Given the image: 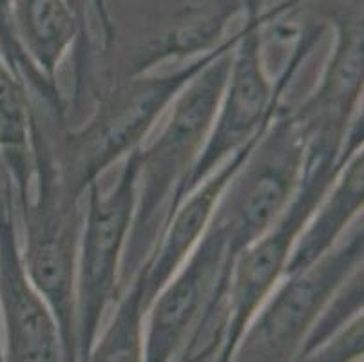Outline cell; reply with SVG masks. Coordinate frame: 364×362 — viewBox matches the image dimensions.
Masks as SVG:
<instances>
[{"mask_svg":"<svg viewBox=\"0 0 364 362\" xmlns=\"http://www.w3.org/2000/svg\"><path fill=\"white\" fill-rule=\"evenodd\" d=\"M232 49L181 89L156 138L140 147L136 208L122 261V292L151 255L164 228L168 201L207 142L227 84Z\"/></svg>","mask_w":364,"mask_h":362,"instance_id":"cell-1","label":"cell"},{"mask_svg":"<svg viewBox=\"0 0 364 362\" xmlns=\"http://www.w3.org/2000/svg\"><path fill=\"white\" fill-rule=\"evenodd\" d=\"M29 183L35 187L36 196H31L26 185L15 188L24 225L22 261L33 287L48 303L58 324L65 362H78L75 288L84 215L78 211V198L58 176L51 149L33 105L29 116Z\"/></svg>","mask_w":364,"mask_h":362,"instance_id":"cell-2","label":"cell"},{"mask_svg":"<svg viewBox=\"0 0 364 362\" xmlns=\"http://www.w3.org/2000/svg\"><path fill=\"white\" fill-rule=\"evenodd\" d=\"M279 15L281 11H276L247 18L240 40L232 49L227 84L207 142L180 187L172 194L165 221L198 185L203 183L208 176L218 171L245 144L270 127L281 109V95L284 87L290 84L299 65L321 38V31L304 35L284 71L274 84L264 69L261 28L264 22H270Z\"/></svg>","mask_w":364,"mask_h":362,"instance_id":"cell-3","label":"cell"},{"mask_svg":"<svg viewBox=\"0 0 364 362\" xmlns=\"http://www.w3.org/2000/svg\"><path fill=\"white\" fill-rule=\"evenodd\" d=\"M140 147L124 158L117 181L104 191L100 179L85 191L75 288V330L78 362H87L109 307L122 295L125 245L136 208Z\"/></svg>","mask_w":364,"mask_h":362,"instance_id":"cell-4","label":"cell"},{"mask_svg":"<svg viewBox=\"0 0 364 362\" xmlns=\"http://www.w3.org/2000/svg\"><path fill=\"white\" fill-rule=\"evenodd\" d=\"M312 134V125L296 111L281 107L247 161L230 179L214 212L227 234L230 263L289 207L301 181Z\"/></svg>","mask_w":364,"mask_h":362,"instance_id":"cell-5","label":"cell"},{"mask_svg":"<svg viewBox=\"0 0 364 362\" xmlns=\"http://www.w3.org/2000/svg\"><path fill=\"white\" fill-rule=\"evenodd\" d=\"M363 215L312 267L284 275L240 337L230 362H290L336 292L363 268Z\"/></svg>","mask_w":364,"mask_h":362,"instance_id":"cell-6","label":"cell"},{"mask_svg":"<svg viewBox=\"0 0 364 362\" xmlns=\"http://www.w3.org/2000/svg\"><path fill=\"white\" fill-rule=\"evenodd\" d=\"M240 36L241 31L223 44L203 53L200 58L188 62L185 68L158 78L138 80L127 91L114 96L111 105L98 115L97 122H92L87 131L73 138L75 169L68 181L73 194L78 198L84 196L89 185L98 181L112 164L141 147V139L149 129L174 102L181 89L218 56L230 51Z\"/></svg>","mask_w":364,"mask_h":362,"instance_id":"cell-7","label":"cell"},{"mask_svg":"<svg viewBox=\"0 0 364 362\" xmlns=\"http://www.w3.org/2000/svg\"><path fill=\"white\" fill-rule=\"evenodd\" d=\"M16 191L0 156V323L4 362H65L60 330L22 261Z\"/></svg>","mask_w":364,"mask_h":362,"instance_id":"cell-8","label":"cell"},{"mask_svg":"<svg viewBox=\"0 0 364 362\" xmlns=\"http://www.w3.org/2000/svg\"><path fill=\"white\" fill-rule=\"evenodd\" d=\"M227 263V234L213 218L194 250L152 299L145 315L149 321L141 362L172 361L188 331L196 328Z\"/></svg>","mask_w":364,"mask_h":362,"instance_id":"cell-9","label":"cell"},{"mask_svg":"<svg viewBox=\"0 0 364 362\" xmlns=\"http://www.w3.org/2000/svg\"><path fill=\"white\" fill-rule=\"evenodd\" d=\"M263 134L264 132L257 134L248 144H245L236 154L230 156L218 171H214L205 179L203 183L198 185L165 221L156 245L144 263L145 299L149 307L158 292L168 283V279L176 274L188 254L194 250L198 241L203 238L205 230L213 221L225 188L230 183L234 174L240 171L241 165L247 161Z\"/></svg>","mask_w":364,"mask_h":362,"instance_id":"cell-10","label":"cell"},{"mask_svg":"<svg viewBox=\"0 0 364 362\" xmlns=\"http://www.w3.org/2000/svg\"><path fill=\"white\" fill-rule=\"evenodd\" d=\"M363 24L339 20L337 40L319 89L297 115L314 129L336 125L346 129L359 111L363 95Z\"/></svg>","mask_w":364,"mask_h":362,"instance_id":"cell-11","label":"cell"},{"mask_svg":"<svg viewBox=\"0 0 364 362\" xmlns=\"http://www.w3.org/2000/svg\"><path fill=\"white\" fill-rule=\"evenodd\" d=\"M363 172L364 156L360 149L344 165L336 183L317 205L316 212L299 234L284 275L296 274L317 263L324 254H328L336 247L353 221L363 215Z\"/></svg>","mask_w":364,"mask_h":362,"instance_id":"cell-12","label":"cell"},{"mask_svg":"<svg viewBox=\"0 0 364 362\" xmlns=\"http://www.w3.org/2000/svg\"><path fill=\"white\" fill-rule=\"evenodd\" d=\"M15 24L26 56L55 84L56 69L82 26L64 0H15Z\"/></svg>","mask_w":364,"mask_h":362,"instance_id":"cell-13","label":"cell"},{"mask_svg":"<svg viewBox=\"0 0 364 362\" xmlns=\"http://www.w3.org/2000/svg\"><path fill=\"white\" fill-rule=\"evenodd\" d=\"M149 304L145 299V267L124 288L117 310L102 339L95 343L87 362H141L144 326Z\"/></svg>","mask_w":364,"mask_h":362,"instance_id":"cell-14","label":"cell"},{"mask_svg":"<svg viewBox=\"0 0 364 362\" xmlns=\"http://www.w3.org/2000/svg\"><path fill=\"white\" fill-rule=\"evenodd\" d=\"M64 2L69 6V9L75 13V16L78 18V22H80L82 29H84L85 20H87L89 8H92L91 0H64Z\"/></svg>","mask_w":364,"mask_h":362,"instance_id":"cell-15","label":"cell"},{"mask_svg":"<svg viewBox=\"0 0 364 362\" xmlns=\"http://www.w3.org/2000/svg\"><path fill=\"white\" fill-rule=\"evenodd\" d=\"M0 362H4L2 361V348H0Z\"/></svg>","mask_w":364,"mask_h":362,"instance_id":"cell-16","label":"cell"}]
</instances>
